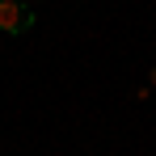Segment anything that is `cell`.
<instances>
[{
  "label": "cell",
  "instance_id": "cell-1",
  "mask_svg": "<svg viewBox=\"0 0 156 156\" xmlns=\"http://www.w3.org/2000/svg\"><path fill=\"white\" fill-rule=\"evenodd\" d=\"M30 21H34V13L26 0H0V30L4 34H21V30H30Z\"/></svg>",
  "mask_w": 156,
  "mask_h": 156
},
{
  "label": "cell",
  "instance_id": "cell-2",
  "mask_svg": "<svg viewBox=\"0 0 156 156\" xmlns=\"http://www.w3.org/2000/svg\"><path fill=\"white\" fill-rule=\"evenodd\" d=\"M26 4H34V0H26Z\"/></svg>",
  "mask_w": 156,
  "mask_h": 156
}]
</instances>
